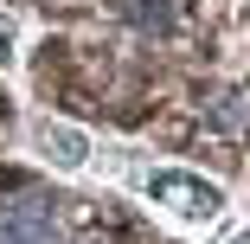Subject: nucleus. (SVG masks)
Instances as JSON below:
<instances>
[{
    "mask_svg": "<svg viewBox=\"0 0 250 244\" xmlns=\"http://www.w3.org/2000/svg\"><path fill=\"white\" fill-rule=\"evenodd\" d=\"M103 161L122 174V186H128V193H141V200L154 206V212H167L173 225L206 231V225H218V219H225V206H231V193H225L218 180H206V174H192V167L147 161V155H135V148H109Z\"/></svg>",
    "mask_w": 250,
    "mask_h": 244,
    "instance_id": "1",
    "label": "nucleus"
},
{
    "mask_svg": "<svg viewBox=\"0 0 250 244\" xmlns=\"http://www.w3.org/2000/svg\"><path fill=\"white\" fill-rule=\"evenodd\" d=\"M0 244H58V212L39 193H7L0 200Z\"/></svg>",
    "mask_w": 250,
    "mask_h": 244,
    "instance_id": "2",
    "label": "nucleus"
},
{
    "mask_svg": "<svg viewBox=\"0 0 250 244\" xmlns=\"http://www.w3.org/2000/svg\"><path fill=\"white\" fill-rule=\"evenodd\" d=\"M32 148L45 155V167H58V174H83L90 167V155H96V141L77 129V122H32Z\"/></svg>",
    "mask_w": 250,
    "mask_h": 244,
    "instance_id": "3",
    "label": "nucleus"
},
{
    "mask_svg": "<svg viewBox=\"0 0 250 244\" xmlns=\"http://www.w3.org/2000/svg\"><path fill=\"white\" fill-rule=\"evenodd\" d=\"M13 45H20V26H13L7 13H0V71H13V58H20Z\"/></svg>",
    "mask_w": 250,
    "mask_h": 244,
    "instance_id": "4",
    "label": "nucleus"
},
{
    "mask_svg": "<svg viewBox=\"0 0 250 244\" xmlns=\"http://www.w3.org/2000/svg\"><path fill=\"white\" fill-rule=\"evenodd\" d=\"M218 244H250V225H237V231H225Z\"/></svg>",
    "mask_w": 250,
    "mask_h": 244,
    "instance_id": "5",
    "label": "nucleus"
}]
</instances>
